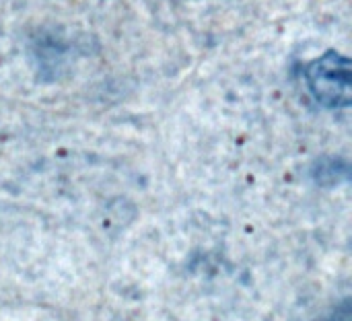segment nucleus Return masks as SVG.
Returning <instances> with one entry per match:
<instances>
[{
  "instance_id": "f257e3e1",
  "label": "nucleus",
  "mask_w": 352,
  "mask_h": 321,
  "mask_svg": "<svg viewBox=\"0 0 352 321\" xmlns=\"http://www.w3.org/2000/svg\"><path fill=\"white\" fill-rule=\"evenodd\" d=\"M305 80L314 99L330 109H344L352 101L351 60L338 52H326L305 68Z\"/></svg>"
}]
</instances>
